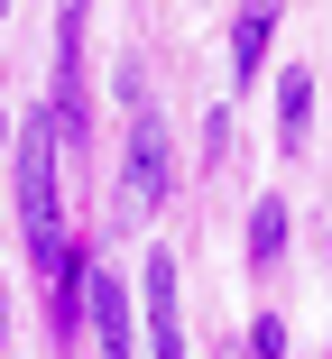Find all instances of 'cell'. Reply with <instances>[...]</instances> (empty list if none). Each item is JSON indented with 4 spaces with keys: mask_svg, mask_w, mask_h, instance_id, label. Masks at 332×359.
<instances>
[{
    "mask_svg": "<svg viewBox=\"0 0 332 359\" xmlns=\"http://www.w3.org/2000/svg\"><path fill=\"white\" fill-rule=\"evenodd\" d=\"M175 184V148H166V120L157 102H129V166H120V212L139 222V212H157Z\"/></svg>",
    "mask_w": 332,
    "mask_h": 359,
    "instance_id": "cell-1",
    "label": "cell"
},
{
    "mask_svg": "<svg viewBox=\"0 0 332 359\" xmlns=\"http://www.w3.org/2000/svg\"><path fill=\"white\" fill-rule=\"evenodd\" d=\"M84 313H93V350L102 359H129V350H139V313H129V285L111 267H84Z\"/></svg>",
    "mask_w": 332,
    "mask_h": 359,
    "instance_id": "cell-2",
    "label": "cell"
},
{
    "mask_svg": "<svg viewBox=\"0 0 332 359\" xmlns=\"http://www.w3.org/2000/svg\"><path fill=\"white\" fill-rule=\"evenodd\" d=\"M139 332H148V359H185V323H175V267H166V249L139 267Z\"/></svg>",
    "mask_w": 332,
    "mask_h": 359,
    "instance_id": "cell-3",
    "label": "cell"
},
{
    "mask_svg": "<svg viewBox=\"0 0 332 359\" xmlns=\"http://www.w3.org/2000/svg\"><path fill=\"white\" fill-rule=\"evenodd\" d=\"M268 37H277V0H240V19H231V83H249L258 65H268Z\"/></svg>",
    "mask_w": 332,
    "mask_h": 359,
    "instance_id": "cell-4",
    "label": "cell"
},
{
    "mask_svg": "<svg viewBox=\"0 0 332 359\" xmlns=\"http://www.w3.org/2000/svg\"><path fill=\"white\" fill-rule=\"evenodd\" d=\"M286 258V194H258L249 203V267H277Z\"/></svg>",
    "mask_w": 332,
    "mask_h": 359,
    "instance_id": "cell-5",
    "label": "cell"
},
{
    "mask_svg": "<svg viewBox=\"0 0 332 359\" xmlns=\"http://www.w3.org/2000/svg\"><path fill=\"white\" fill-rule=\"evenodd\" d=\"M305 120H314V74H277V148H305Z\"/></svg>",
    "mask_w": 332,
    "mask_h": 359,
    "instance_id": "cell-6",
    "label": "cell"
},
{
    "mask_svg": "<svg viewBox=\"0 0 332 359\" xmlns=\"http://www.w3.org/2000/svg\"><path fill=\"white\" fill-rule=\"evenodd\" d=\"M249 359H286V323H277V313L249 323Z\"/></svg>",
    "mask_w": 332,
    "mask_h": 359,
    "instance_id": "cell-7",
    "label": "cell"
},
{
    "mask_svg": "<svg viewBox=\"0 0 332 359\" xmlns=\"http://www.w3.org/2000/svg\"><path fill=\"white\" fill-rule=\"evenodd\" d=\"M0 350H10V285H0Z\"/></svg>",
    "mask_w": 332,
    "mask_h": 359,
    "instance_id": "cell-8",
    "label": "cell"
},
{
    "mask_svg": "<svg viewBox=\"0 0 332 359\" xmlns=\"http://www.w3.org/2000/svg\"><path fill=\"white\" fill-rule=\"evenodd\" d=\"M0 10H10V0H0Z\"/></svg>",
    "mask_w": 332,
    "mask_h": 359,
    "instance_id": "cell-9",
    "label": "cell"
}]
</instances>
